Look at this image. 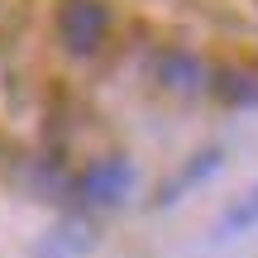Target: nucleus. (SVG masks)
I'll return each instance as SVG.
<instances>
[{
  "label": "nucleus",
  "instance_id": "nucleus-5",
  "mask_svg": "<svg viewBox=\"0 0 258 258\" xmlns=\"http://www.w3.org/2000/svg\"><path fill=\"white\" fill-rule=\"evenodd\" d=\"M91 249H96V220L82 215V211H72L67 220H57L53 230L38 239L34 258H86Z\"/></svg>",
  "mask_w": 258,
  "mask_h": 258
},
{
  "label": "nucleus",
  "instance_id": "nucleus-7",
  "mask_svg": "<svg viewBox=\"0 0 258 258\" xmlns=\"http://www.w3.org/2000/svg\"><path fill=\"white\" fill-rule=\"evenodd\" d=\"M211 91L225 105L258 110V72H249V67H220V72H211Z\"/></svg>",
  "mask_w": 258,
  "mask_h": 258
},
{
  "label": "nucleus",
  "instance_id": "nucleus-4",
  "mask_svg": "<svg viewBox=\"0 0 258 258\" xmlns=\"http://www.w3.org/2000/svg\"><path fill=\"white\" fill-rule=\"evenodd\" d=\"M220 167H225V148H220V144L196 148V153H191V158H186V163H182V167H177V172H172V177H167V182L153 191V206H158V211L177 206L182 196H191L196 186H206L215 172H220Z\"/></svg>",
  "mask_w": 258,
  "mask_h": 258
},
{
  "label": "nucleus",
  "instance_id": "nucleus-2",
  "mask_svg": "<svg viewBox=\"0 0 258 258\" xmlns=\"http://www.w3.org/2000/svg\"><path fill=\"white\" fill-rule=\"evenodd\" d=\"M110 34V10L105 0H62L57 5V38L72 57H96Z\"/></svg>",
  "mask_w": 258,
  "mask_h": 258
},
{
  "label": "nucleus",
  "instance_id": "nucleus-1",
  "mask_svg": "<svg viewBox=\"0 0 258 258\" xmlns=\"http://www.w3.org/2000/svg\"><path fill=\"white\" fill-rule=\"evenodd\" d=\"M134 186H139V167L124 153H105V158H91L86 167L72 172L67 201L82 215H110V211H124L129 206Z\"/></svg>",
  "mask_w": 258,
  "mask_h": 258
},
{
  "label": "nucleus",
  "instance_id": "nucleus-6",
  "mask_svg": "<svg viewBox=\"0 0 258 258\" xmlns=\"http://www.w3.org/2000/svg\"><path fill=\"white\" fill-rule=\"evenodd\" d=\"M249 230H258V182L249 186V191H239L230 206H225L220 215H215V225H211V234L215 239H239V234H249Z\"/></svg>",
  "mask_w": 258,
  "mask_h": 258
},
{
  "label": "nucleus",
  "instance_id": "nucleus-3",
  "mask_svg": "<svg viewBox=\"0 0 258 258\" xmlns=\"http://www.w3.org/2000/svg\"><path fill=\"white\" fill-rule=\"evenodd\" d=\"M148 77H153L158 91L182 96V101L211 91V67H206L191 48H158V53L148 57Z\"/></svg>",
  "mask_w": 258,
  "mask_h": 258
}]
</instances>
